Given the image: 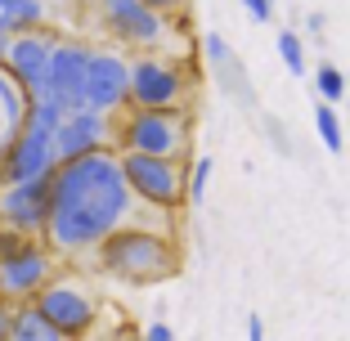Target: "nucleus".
Instances as JSON below:
<instances>
[{"label": "nucleus", "instance_id": "obj_1", "mask_svg": "<svg viewBox=\"0 0 350 341\" xmlns=\"http://www.w3.org/2000/svg\"><path fill=\"white\" fill-rule=\"evenodd\" d=\"M139 202L122 180L117 153H90L77 162L54 166L50 176V220L41 243L54 256H85L108 234L131 229L139 216Z\"/></svg>", "mask_w": 350, "mask_h": 341}, {"label": "nucleus", "instance_id": "obj_2", "mask_svg": "<svg viewBox=\"0 0 350 341\" xmlns=\"http://www.w3.org/2000/svg\"><path fill=\"white\" fill-rule=\"evenodd\" d=\"M94 260H99L103 274H113L122 283H162L175 279V269H180V251H175L171 234H157V229L144 225L108 234L94 247Z\"/></svg>", "mask_w": 350, "mask_h": 341}, {"label": "nucleus", "instance_id": "obj_3", "mask_svg": "<svg viewBox=\"0 0 350 341\" xmlns=\"http://www.w3.org/2000/svg\"><path fill=\"white\" fill-rule=\"evenodd\" d=\"M63 113L54 104L31 99L27 117H23L18 139L10 144V153L0 157V185H27V180H45L54 176V131H59Z\"/></svg>", "mask_w": 350, "mask_h": 341}, {"label": "nucleus", "instance_id": "obj_4", "mask_svg": "<svg viewBox=\"0 0 350 341\" xmlns=\"http://www.w3.org/2000/svg\"><path fill=\"white\" fill-rule=\"evenodd\" d=\"M189 148H193V122H189V113H135V108H126L117 117V153L189 162Z\"/></svg>", "mask_w": 350, "mask_h": 341}, {"label": "nucleus", "instance_id": "obj_5", "mask_svg": "<svg viewBox=\"0 0 350 341\" xmlns=\"http://www.w3.org/2000/svg\"><path fill=\"white\" fill-rule=\"evenodd\" d=\"M117 166H122V180L131 189V197L148 211H171L185 207V176L189 162H175V157H144V153H117Z\"/></svg>", "mask_w": 350, "mask_h": 341}, {"label": "nucleus", "instance_id": "obj_6", "mask_svg": "<svg viewBox=\"0 0 350 341\" xmlns=\"http://www.w3.org/2000/svg\"><path fill=\"white\" fill-rule=\"evenodd\" d=\"M185 99H189V77L175 59H166V54L131 59L126 108H135V113H185Z\"/></svg>", "mask_w": 350, "mask_h": 341}, {"label": "nucleus", "instance_id": "obj_7", "mask_svg": "<svg viewBox=\"0 0 350 341\" xmlns=\"http://www.w3.org/2000/svg\"><path fill=\"white\" fill-rule=\"evenodd\" d=\"M27 305L68 341L85 337V332L94 328V319H99V297H94L81 279H72V274H54Z\"/></svg>", "mask_w": 350, "mask_h": 341}, {"label": "nucleus", "instance_id": "obj_8", "mask_svg": "<svg viewBox=\"0 0 350 341\" xmlns=\"http://www.w3.org/2000/svg\"><path fill=\"white\" fill-rule=\"evenodd\" d=\"M90 54H94V45L72 41V36H59V45H54V54H50V68H45V81H41V90L31 94V99L54 104L63 117L81 113V81H85V63H90Z\"/></svg>", "mask_w": 350, "mask_h": 341}, {"label": "nucleus", "instance_id": "obj_9", "mask_svg": "<svg viewBox=\"0 0 350 341\" xmlns=\"http://www.w3.org/2000/svg\"><path fill=\"white\" fill-rule=\"evenodd\" d=\"M126 90H131V59H122L117 50H94L85 63L81 108L99 117H117L126 113Z\"/></svg>", "mask_w": 350, "mask_h": 341}, {"label": "nucleus", "instance_id": "obj_10", "mask_svg": "<svg viewBox=\"0 0 350 341\" xmlns=\"http://www.w3.org/2000/svg\"><path fill=\"white\" fill-rule=\"evenodd\" d=\"M50 279H54V251L41 238H27L10 256H0V301H10V305H27Z\"/></svg>", "mask_w": 350, "mask_h": 341}, {"label": "nucleus", "instance_id": "obj_11", "mask_svg": "<svg viewBox=\"0 0 350 341\" xmlns=\"http://www.w3.org/2000/svg\"><path fill=\"white\" fill-rule=\"evenodd\" d=\"M99 27L131 50H157L171 36V18L144 10L139 0H99Z\"/></svg>", "mask_w": 350, "mask_h": 341}, {"label": "nucleus", "instance_id": "obj_12", "mask_svg": "<svg viewBox=\"0 0 350 341\" xmlns=\"http://www.w3.org/2000/svg\"><path fill=\"white\" fill-rule=\"evenodd\" d=\"M90 153H117V117L99 113H68L54 131V162H77Z\"/></svg>", "mask_w": 350, "mask_h": 341}, {"label": "nucleus", "instance_id": "obj_13", "mask_svg": "<svg viewBox=\"0 0 350 341\" xmlns=\"http://www.w3.org/2000/svg\"><path fill=\"white\" fill-rule=\"evenodd\" d=\"M50 220V176L27 185H0V229L18 238H41Z\"/></svg>", "mask_w": 350, "mask_h": 341}, {"label": "nucleus", "instance_id": "obj_14", "mask_svg": "<svg viewBox=\"0 0 350 341\" xmlns=\"http://www.w3.org/2000/svg\"><path fill=\"white\" fill-rule=\"evenodd\" d=\"M54 45H59V36H54L50 27H41V31H23V36H14V41H10V50H5V59H0V68L10 72V81L18 85L27 99L41 90Z\"/></svg>", "mask_w": 350, "mask_h": 341}, {"label": "nucleus", "instance_id": "obj_15", "mask_svg": "<svg viewBox=\"0 0 350 341\" xmlns=\"http://www.w3.org/2000/svg\"><path fill=\"white\" fill-rule=\"evenodd\" d=\"M23 117H27V94L10 81V72L0 68V157L10 153V144L18 139Z\"/></svg>", "mask_w": 350, "mask_h": 341}, {"label": "nucleus", "instance_id": "obj_16", "mask_svg": "<svg viewBox=\"0 0 350 341\" xmlns=\"http://www.w3.org/2000/svg\"><path fill=\"white\" fill-rule=\"evenodd\" d=\"M10 341H68L31 310V305H14V319H10Z\"/></svg>", "mask_w": 350, "mask_h": 341}, {"label": "nucleus", "instance_id": "obj_17", "mask_svg": "<svg viewBox=\"0 0 350 341\" xmlns=\"http://www.w3.org/2000/svg\"><path fill=\"white\" fill-rule=\"evenodd\" d=\"M216 72H220V81H225V90L234 94L243 108H256V90H252V81H247V68H243V59H234V50L225 54V59L216 63Z\"/></svg>", "mask_w": 350, "mask_h": 341}, {"label": "nucleus", "instance_id": "obj_18", "mask_svg": "<svg viewBox=\"0 0 350 341\" xmlns=\"http://www.w3.org/2000/svg\"><path fill=\"white\" fill-rule=\"evenodd\" d=\"M5 27H10V36L41 31V27H45V0H18V5L5 14Z\"/></svg>", "mask_w": 350, "mask_h": 341}, {"label": "nucleus", "instance_id": "obj_19", "mask_svg": "<svg viewBox=\"0 0 350 341\" xmlns=\"http://www.w3.org/2000/svg\"><path fill=\"white\" fill-rule=\"evenodd\" d=\"M314 131H319V139H323V148H328V153H341V148H346V126H341V113H337V108L314 104Z\"/></svg>", "mask_w": 350, "mask_h": 341}, {"label": "nucleus", "instance_id": "obj_20", "mask_svg": "<svg viewBox=\"0 0 350 341\" xmlns=\"http://www.w3.org/2000/svg\"><path fill=\"white\" fill-rule=\"evenodd\" d=\"M314 85H319V104H328V108H337L341 94H346V77H341L337 63H319L314 68Z\"/></svg>", "mask_w": 350, "mask_h": 341}, {"label": "nucleus", "instance_id": "obj_21", "mask_svg": "<svg viewBox=\"0 0 350 341\" xmlns=\"http://www.w3.org/2000/svg\"><path fill=\"white\" fill-rule=\"evenodd\" d=\"M278 59H283V68L292 77H306V41H301V31H292V27L278 31Z\"/></svg>", "mask_w": 350, "mask_h": 341}, {"label": "nucleus", "instance_id": "obj_22", "mask_svg": "<svg viewBox=\"0 0 350 341\" xmlns=\"http://www.w3.org/2000/svg\"><path fill=\"white\" fill-rule=\"evenodd\" d=\"M211 171H216V162H211V157H198V162H189V176H185V202H189V207H198V202L206 197Z\"/></svg>", "mask_w": 350, "mask_h": 341}, {"label": "nucleus", "instance_id": "obj_23", "mask_svg": "<svg viewBox=\"0 0 350 341\" xmlns=\"http://www.w3.org/2000/svg\"><path fill=\"white\" fill-rule=\"evenodd\" d=\"M144 10H153V14H162V18H175V14H185V5L189 0H139Z\"/></svg>", "mask_w": 350, "mask_h": 341}, {"label": "nucleus", "instance_id": "obj_24", "mask_svg": "<svg viewBox=\"0 0 350 341\" xmlns=\"http://www.w3.org/2000/svg\"><path fill=\"white\" fill-rule=\"evenodd\" d=\"M139 341H175V332H171V323H166V319H157V323H148V328H144V337H139Z\"/></svg>", "mask_w": 350, "mask_h": 341}, {"label": "nucleus", "instance_id": "obj_25", "mask_svg": "<svg viewBox=\"0 0 350 341\" xmlns=\"http://www.w3.org/2000/svg\"><path fill=\"white\" fill-rule=\"evenodd\" d=\"M243 10L252 14V23H269V14H274V5H269V0H243Z\"/></svg>", "mask_w": 350, "mask_h": 341}, {"label": "nucleus", "instance_id": "obj_26", "mask_svg": "<svg viewBox=\"0 0 350 341\" xmlns=\"http://www.w3.org/2000/svg\"><path fill=\"white\" fill-rule=\"evenodd\" d=\"M247 341H265V319L260 314H247Z\"/></svg>", "mask_w": 350, "mask_h": 341}, {"label": "nucleus", "instance_id": "obj_27", "mask_svg": "<svg viewBox=\"0 0 350 341\" xmlns=\"http://www.w3.org/2000/svg\"><path fill=\"white\" fill-rule=\"evenodd\" d=\"M10 319H14V305L0 301V341H10Z\"/></svg>", "mask_w": 350, "mask_h": 341}, {"label": "nucleus", "instance_id": "obj_28", "mask_svg": "<svg viewBox=\"0 0 350 341\" xmlns=\"http://www.w3.org/2000/svg\"><path fill=\"white\" fill-rule=\"evenodd\" d=\"M269 135H274V144H278V153H292V144H288V135H283V126L269 117Z\"/></svg>", "mask_w": 350, "mask_h": 341}, {"label": "nucleus", "instance_id": "obj_29", "mask_svg": "<svg viewBox=\"0 0 350 341\" xmlns=\"http://www.w3.org/2000/svg\"><path fill=\"white\" fill-rule=\"evenodd\" d=\"M306 31H310V36H323V14H310V18H306Z\"/></svg>", "mask_w": 350, "mask_h": 341}, {"label": "nucleus", "instance_id": "obj_30", "mask_svg": "<svg viewBox=\"0 0 350 341\" xmlns=\"http://www.w3.org/2000/svg\"><path fill=\"white\" fill-rule=\"evenodd\" d=\"M14 5H18V0H0V14H10Z\"/></svg>", "mask_w": 350, "mask_h": 341}, {"label": "nucleus", "instance_id": "obj_31", "mask_svg": "<svg viewBox=\"0 0 350 341\" xmlns=\"http://www.w3.org/2000/svg\"><path fill=\"white\" fill-rule=\"evenodd\" d=\"M269 5H274V0H269Z\"/></svg>", "mask_w": 350, "mask_h": 341}]
</instances>
